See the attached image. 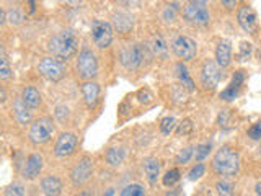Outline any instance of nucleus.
<instances>
[{"instance_id": "obj_9", "label": "nucleus", "mask_w": 261, "mask_h": 196, "mask_svg": "<svg viewBox=\"0 0 261 196\" xmlns=\"http://www.w3.org/2000/svg\"><path fill=\"white\" fill-rule=\"evenodd\" d=\"M171 49L183 61H193L196 54H198V44H196V41L190 36H183V35L173 39Z\"/></svg>"}, {"instance_id": "obj_8", "label": "nucleus", "mask_w": 261, "mask_h": 196, "mask_svg": "<svg viewBox=\"0 0 261 196\" xmlns=\"http://www.w3.org/2000/svg\"><path fill=\"white\" fill-rule=\"evenodd\" d=\"M38 72L47 80L59 82V80L64 79L65 72H67V70H65L64 62L57 61L56 57H44V59L38 64Z\"/></svg>"}, {"instance_id": "obj_42", "label": "nucleus", "mask_w": 261, "mask_h": 196, "mask_svg": "<svg viewBox=\"0 0 261 196\" xmlns=\"http://www.w3.org/2000/svg\"><path fill=\"white\" fill-rule=\"evenodd\" d=\"M228 118H230V113H228V110H222L219 113V118H217V125L219 126H225L228 122Z\"/></svg>"}, {"instance_id": "obj_43", "label": "nucleus", "mask_w": 261, "mask_h": 196, "mask_svg": "<svg viewBox=\"0 0 261 196\" xmlns=\"http://www.w3.org/2000/svg\"><path fill=\"white\" fill-rule=\"evenodd\" d=\"M64 113L69 114V108H67V106H57V108H56V116H57V119L62 121V122L67 119V116H64Z\"/></svg>"}, {"instance_id": "obj_22", "label": "nucleus", "mask_w": 261, "mask_h": 196, "mask_svg": "<svg viewBox=\"0 0 261 196\" xmlns=\"http://www.w3.org/2000/svg\"><path fill=\"white\" fill-rule=\"evenodd\" d=\"M175 70H176V77L179 80V84H181L186 90H190V92H193L194 90V82L190 76V70H188V67L183 64V62H178L175 65Z\"/></svg>"}, {"instance_id": "obj_19", "label": "nucleus", "mask_w": 261, "mask_h": 196, "mask_svg": "<svg viewBox=\"0 0 261 196\" xmlns=\"http://www.w3.org/2000/svg\"><path fill=\"white\" fill-rule=\"evenodd\" d=\"M113 24H114V28L118 30V33H122V35H124V33L133 30L134 18H133V15H129L126 12H118L113 16Z\"/></svg>"}, {"instance_id": "obj_36", "label": "nucleus", "mask_w": 261, "mask_h": 196, "mask_svg": "<svg viewBox=\"0 0 261 196\" xmlns=\"http://www.w3.org/2000/svg\"><path fill=\"white\" fill-rule=\"evenodd\" d=\"M204 172H206V165L204 163H196V165L190 170V174H188V178L194 182V180H199L201 177H204Z\"/></svg>"}, {"instance_id": "obj_46", "label": "nucleus", "mask_w": 261, "mask_h": 196, "mask_svg": "<svg viewBox=\"0 0 261 196\" xmlns=\"http://www.w3.org/2000/svg\"><path fill=\"white\" fill-rule=\"evenodd\" d=\"M103 196H114V190H113V188H108V190L105 191Z\"/></svg>"}, {"instance_id": "obj_33", "label": "nucleus", "mask_w": 261, "mask_h": 196, "mask_svg": "<svg viewBox=\"0 0 261 196\" xmlns=\"http://www.w3.org/2000/svg\"><path fill=\"white\" fill-rule=\"evenodd\" d=\"M194 145H188L183 151H179V154L176 155V163H188L194 155Z\"/></svg>"}, {"instance_id": "obj_1", "label": "nucleus", "mask_w": 261, "mask_h": 196, "mask_svg": "<svg viewBox=\"0 0 261 196\" xmlns=\"http://www.w3.org/2000/svg\"><path fill=\"white\" fill-rule=\"evenodd\" d=\"M49 53L53 54V57H56L57 61H67L70 57H73L79 51V36L75 35L73 30H61L59 33L49 39L47 44Z\"/></svg>"}, {"instance_id": "obj_12", "label": "nucleus", "mask_w": 261, "mask_h": 196, "mask_svg": "<svg viewBox=\"0 0 261 196\" xmlns=\"http://www.w3.org/2000/svg\"><path fill=\"white\" fill-rule=\"evenodd\" d=\"M79 145V137L73 133H62L57 137L56 145H54V154L57 157H69L75 152Z\"/></svg>"}, {"instance_id": "obj_14", "label": "nucleus", "mask_w": 261, "mask_h": 196, "mask_svg": "<svg viewBox=\"0 0 261 196\" xmlns=\"http://www.w3.org/2000/svg\"><path fill=\"white\" fill-rule=\"evenodd\" d=\"M237 21L242 27L243 31L253 33L256 30V13L253 12V8L248 5H242L237 13Z\"/></svg>"}, {"instance_id": "obj_15", "label": "nucleus", "mask_w": 261, "mask_h": 196, "mask_svg": "<svg viewBox=\"0 0 261 196\" xmlns=\"http://www.w3.org/2000/svg\"><path fill=\"white\" fill-rule=\"evenodd\" d=\"M216 62L220 69L228 67L232 62V44L230 41L222 39L219 41V44L216 47Z\"/></svg>"}, {"instance_id": "obj_21", "label": "nucleus", "mask_w": 261, "mask_h": 196, "mask_svg": "<svg viewBox=\"0 0 261 196\" xmlns=\"http://www.w3.org/2000/svg\"><path fill=\"white\" fill-rule=\"evenodd\" d=\"M21 98H23V102L27 103L31 110L38 108V106L41 105V102H43L39 90L36 87H24L23 92H21Z\"/></svg>"}, {"instance_id": "obj_35", "label": "nucleus", "mask_w": 261, "mask_h": 196, "mask_svg": "<svg viewBox=\"0 0 261 196\" xmlns=\"http://www.w3.org/2000/svg\"><path fill=\"white\" fill-rule=\"evenodd\" d=\"M239 93H240V88H235L232 85H228L225 90L220 92V98H222L224 102H232V100H235L237 96H239Z\"/></svg>"}, {"instance_id": "obj_24", "label": "nucleus", "mask_w": 261, "mask_h": 196, "mask_svg": "<svg viewBox=\"0 0 261 196\" xmlns=\"http://www.w3.org/2000/svg\"><path fill=\"white\" fill-rule=\"evenodd\" d=\"M13 77V72L12 67L8 65V57L5 53V47L2 46L0 47V79L2 80H8Z\"/></svg>"}, {"instance_id": "obj_40", "label": "nucleus", "mask_w": 261, "mask_h": 196, "mask_svg": "<svg viewBox=\"0 0 261 196\" xmlns=\"http://www.w3.org/2000/svg\"><path fill=\"white\" fill-rule=\"evenodd\" d=\"M243 82H245V74H243V70H237L233 76H232L230 85L235 87V88H240L243 85Z\"/></svg>"}, {"instance_id": "obj_20", "label": "nucleus", "mask_w": 261, "mask_h": 196, "mask_svg": "<svg viewBox=\"0 0 261 196\" xmlns=\"http://www.w3.org/2000/svg\"><path fill=\"white\" fill-rule=\"evenodd\" d=\"M144 172H145L147 180H149V183L155 185L160 177V162L155 157H147L144 160Z\"/></svg>"}, {"instance_id": "obj_25", "label": "nucleus", "mask_w": 261, "mask_h": 196, "mask_svg": "<svg viewBox=\"0 0 261 196\" xmlns=\"http://www.w3.org/2000/svg\"><path fill=\"white\" fill-rule=\"evenodd\" d=\"M152 51L153 54H157L160 57H165L167 53H168V47H167V43H165V39H163L160 35H155L152 38Z\"/></svg>"}, {"instance_id": "obj_13", "label": "nucleus", "mask_w": 261, "mask_h": 196, "mask_svg": "<svg viewBox=\"0 0 261 196\" xmlns=\"http://www.w3.org/2000/svg\"><path fill=\"white\" fill-rule=\"evenodd\" d=\"M44 167V159L41 154H31L28 155V159L24 160L23 168H21V175L27 180H35L36 177H39V174L43 172Z\"/></svg>"}, {"instance_id": "obj_48", "label": "nucleus", "mask_w": 261, "mask_h": 196, "mask_svg": "<svg viewBox=\"0 0 261 196\" xmlns=\"http://www.w3.org/2000/svg\"><path fill=\"white\" fill-rule=\"evenodd\" d=\"M79 196H95V194H92V193H90V191H82Z\"/></svg>"}, {"instance_id": "obj_7", "label": "nucleus", "mask_w": 261, "mask_h": 196, "mask_svg": "<svg viewBox=\"0 0 261 196\" xmlns=\"http://www.w3.org/2000/svg\"><path fill=\"white\" fill-rule=\"evenodd\" d=\"M92 39L96 47L100 49H105L108 47L111 43H113V24L110 21H105V20H95L92 23Z\"/></svg>"}, {"instance_id": "obj_6", "label": "nucleus", "mask_w": 261, "mask_h": 196, "mask_svg": "<svg viewBox=\"0 0 261 196\" xmlns=\"http://www.w3.org/2000/svg\"><path fill=\"white\" fill-rule=\"evenodd\" d=\"M183 15L190 23L199 24V27H206L211 21V13L206 2H188L183 8Z\"/></svg>"}, {"instance_id": "obj_3", "label": "nucleus", "mask_w": 261, "mask_h": 196, "mask_svg": "<svg viewBox=\"0 0 261 196\" xmlns=\"http://www.w3.org/2000/svg\"><path fill=\"white\" fill-rule=\"evenodd\" d=\"M149 57V51L144 44H130L119 53V62L124 65L127 70H136L142 67L144 61Z\"/></svg>"}, {"instance_id": "obj_26", "label": "nucleus", "mask_w": 261, "mask_h": 196, "mask_svg": "<svg viewBox=\"0 0 261 196\" xmlns=\"http://www.w3.org/2000/svg\"><path fill=\"white\" fill-rule=\"evenodd\" d=\"M179 177H181V174H179L178 168H170L165 172V175L162 177V183L163 186H173L175 183L179 182Z\"/></svg>"}, {"instance_id": "obj_34", "label": "nucleus", "mask_w": 261, "mask_h": 196, "mask_svg": "<svg viewBox=\"0 0 261 196\" xmlns=\"http://www.w3.org/2000/svg\"><path fill=\"white\" fill-rule=\"evenodd\" d=\"M193 128H194V125H193V119L186 118V119H183V121L179 122V125L176 126V134H178V136L190 134L191 131H193Z\"/></svg>"}, {"instance_id": "obj_23", "label": "nucleus", "mask_w": 261, "mask_h": 196, "mask_svg": "<svg viewBox=\"0 0 261 196\" xmlns=\"http://www.w3.org/2000/svg\"><path fill=\"white\" fill-rule=\"evenodd\" d=\"M124 157H126V151L122 149V147H111V149H108V152H106V162L113 167L121 165Z\"/></svg>"}, {"instance_id": "obj_16", "label": "nucleus", "mask_w": 261, "mask_h": 196, "mask_svg": "<svg viewBox=\"0 0 261 196\" xmlns=\"http://www.w3.org/2000/svg\"><path fill=\"white\" fill-rule=\"evenodd\" d=\"M82 96H84V102L88 108H95L98 103V98H100V85L93 80H88L82 85Z\"/></svg>"}, {"instance_id": "obj_32", "label": "nucleus", "mask_w": 261, "mask_h": 196, "mask_svg": "<svg viewBox=\"0 0 261 196\" xmlns=\"http://www.w3.org/2000/svg\"><path fill=\"white\" fill-rule=\"evenodd\" d=\"M7 21L10 23V24H20L23 21V15L20 12V8H16V7H12L10 10H7Z\"/></svg>"}, {"instance_id": "obj_10", "label": "nucleus", "mask_w": 261, "mask_h": 196, "mask_svg": "<svg viewBox=\"0 0 261 196\" xmlns=\"http://www.w3.org/2000/svg\"><path fill=\"white\" fill-rule=\"evenodd\" d=\"M93 172V160L90 157H82L75 162V165L70 170V180L73 186H82L87 183Z\"/></svg>"}, {"instance_id": "obj_31", "label": "nucleus", "mask_w": 261, "mask_h": 196, "mask_svg": "<svg viewBox=\"0 0 261 196\" xmlns=\"http://www.w3.org/2000/svg\"><path fill=\"white\" fill-rule=\"evenodd\" d=\"M4 196H24V186L18 182L10 183L4 190Z\"/></svg>"}, {"instance_id": "obj_37", "label": "nucleus", "mask_w": 261, "mask_h": 196, "mask_svg": "<svg viewBox=\"0 0 261 196\" xmlns=\"http://www.w3.org/2000/svg\"><path fill=\"white\" fill-rule=\"evenodd\" d=\"M251 51H253V46H251V43H247V41H243V43H240L239 61H247L248 57L251 56Z\"/></svg>"}, {"instance_id": "obj_28", "label": "nucleus", "mask_w": 261, "mask_h": 196, "mask_svg": "<svg viewBox=\"0 0 261 196\" xmlns=\"http://www.w3.org/2000/svg\"><path fill=\"white\" fill-rule=\"evenodd\" d=\"M119 196H145V190L142 185L133 183V185H127L122 188Z\"/></svg>"}, {"instance_id": "obj_45", "label": "nucleus", "mask_w": 261, "mask_h": 196, "mask_svg": "<svg viewBox=\"0 0 261 196\" xmlns=\"http://www.w3.org/2000/svg\"><path fill=\"white\" fill-rule=\"evenodd\" d=\"M222 5H225V7L230 8V7H235V5H237V2H233V0H230V2H227V0H224Z\"/></svg>"}, {"instance_id": "obj_47", "label": "nucleus", "mask_w": 261, "mask_h": 196, "mask_svg": "<svg viewBox=\"0 0 261 196\" xmlns=\"http://www.w3.org/2000/svg\"><path fill=\"white\" fill-rule=\"evenodd\" d=\"M255 190H256V194H258V196H261V182H259V183H256Z\"/></svg>"}, {"instance_id": "obj_49", "label": "nucleus", "mask_w": 261, "mask_h": 196, "mask_svg": "<svg viewBox=\"0 0 261 196\" xmlns=\"http://www.w3.org/2000/svg\"><path fill=\"white\" fill-rule=\"evenodd\" d=\"M259 152H261V145H259Z\"/></svg>"}, {"instance_id": "obj_11", "label": "nucleus", "mask_w": 261, "mask_h": 196, "mask_svg": "<svg viewBox=\"0 0 261 196\" xmlns=\"http://www.w3.org/2000/svg\"><path fill=\"white\" fill-rule=\"evenodd\" d=\"M220 77H222V72H220V67L217 65L216 61H206L202 65L201 70V85L206 90H214L219 82Z\"/></svg>"}, {"instance_id": "obj_4", "label": "nucleus", "mask_w": 261, "mask_h": 196, "mask_svg": "<svg viewBox=\"0 0 261 196\" xmlns=\"http://www.w3.org/2000/svg\"><path fill=\"white\" fill-rule=\"evenodd\" d=\"M54 131H56V128H54V122L51 118H39L36 121H33L28 137L35 145H43L51 141Z\"/></svg>"}, {"instance_id": "obj_17", "label": "nucleus", "mask_w": 261, "mask_h": 196, "mask_svg": "<svg viewBox=\"0 0 261 196\" xmlns=\"http://www.w3.org/2000/svg\"><path fill=\"white\" fill-rule=\"evenodd\" d=\"M13 114H15V119L18 121V125L21 126H27L31 122L33 119V111L31 108L23 102V98H16L13 102Z\"/></svg>"}, {"instance_id": "obj_38", "label": "nucleus", "mask_w": 261, "mask_h": 196, "mask_svg": "<svg viewBox=\"0 0 261 196\" xmlns=\"http://www.w3.org/2000/svg\"><path fill=\"white\" fill-rule=\"evenodd\" d=\"M248 137L253 139V141H259L261 139V119L248 129Z\"/></svg>"}, {"instance_id": "obj_30", "label": "nucleus", "mask_w": 261, "mask_h": 196, "mask_svg": "<svg viewBox=\"0 0 261 196\" xmlns=\"http://www.w3.org/2000/svg\"><path fill=\"white\" fill-rule=\"evenodd\" d=\"M211 149H212V144H211V142H204V144L196 145V151H194V159L198 160V162L204 160V159H206L207 155H209Z\"/></svg>"}, {"instance_id": "obj_39", "label": "nucleus", "mask_w": 261, "mask_h": 196, "mask_svg": "<svg viewBox=\"0 0 261 196\" xmlns=\"http://www.w3.org/2000/svg\"><path fill=\"white\" fill-rule=\"evenodd\" d=\"M176 10H178V4H170L165 12H163V18L167 21H173L175 20V15H176Z\"/></svg>"}, {"instance_id": "obj_5", "label": "nucleus", "mask_w": 261, "mask_h": 196, "mask_svg": "<svg viewBox=\"0 0 261 196\" xmlns=\"http://www.w3.org/2000/svg\"><path fill=\"white\" fill-rule=\"evenodd\" d=\"M77 72L82 79H85L87 82L92 80L93 77L98 76V61L96 56L90 51L88 47H84L79 53V59H77Z\"/></svg>"}, {"instance_id": "obj_29", "label": "nucleus", "mask_w": 261, "mask_h": 196, "mask_svg": "<svg viewBox=\"0 0 261 196\" xmlns=\"http://www.w3.org/2000/svg\"><path fill=\"white\" fill-rule=\"evenodd\" d=\"M176 119L173 116H165L162 121H160V131H162V134H165L168 136L170 133H173V131L176 129Z\"/></svg>"}, {"instance_id": "obj_27", "label": "nucleus", "mask_w": 261, "mask_h": 196, "mask_svg": "<svg viewBox=\"0 0 261 196\" xmlns=\"http://www.w3.org/2000/svg\"><path fill=\"white\" fill-rule=\"evenodd\" d=\"M216 190L219 196H233L235 186L232 182H228V180H219L216 183Z\"/></svg>"}, {"instance_id": "obj_2", "label": "nucleus", "mask_w": 261, "mask_h": 196, "mask_svg": "<svg viewBox=\"0 0 261 196\" xmlns=\"http://www.w3.org/2000/svg\"><path fill=\"white\" fill-rule=\"evenodd\" d=\"M212 168L217 175L233 177L240 170V155L233 147L222 145L212 159Z\"/></svg>"}, {"instance_id": "obj_18", "label": "nucleus", "mask_w": 261, "mask_h": 196, "mask_svg": "<svg viewBox=\"0 0 261 196\" xmlns=\"http://www.w3.org/2000/svg\"><path fill=\"white\" fill-rule=\"evenodd\" d=\"M41 191L44 196H59L62 193V182L56 175H46L41 180Z\"/></svg>"}, {"instance_id": "obj_44", "label": "nucleus", "mask_w": 261, "mask_h": 196, "mask_svg": "<svg viewBox=\"0 0 261 196\" xmlns=\"http://www.w3.org/2000/svg\"><path fill=\"white\" fill-rule=\"evenodd\" d=\"M7 100V92H5V88L2 87V88H0V102H5Z\"/></svg>"}, {"instance_id": "obj_41", "label": "nucleus", "mask_w": 261, "mask_h": 196, "mask_svg": "<svg viewBox=\"0 0 261 196\" xmlns=\"http://www.w3.org/2000/svg\"><path fill=\"white\" fill-rule=\"evenodd\" d=\"M137 98H139V102H141V103H150L153 100V95L147 88H142V90H139Z\"/></svg>"}]
</instances>
